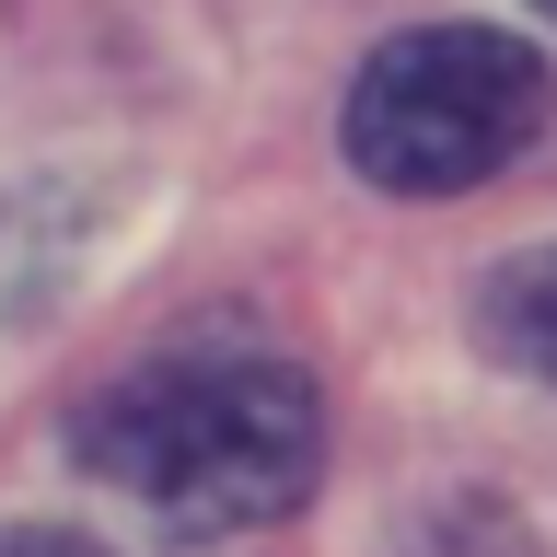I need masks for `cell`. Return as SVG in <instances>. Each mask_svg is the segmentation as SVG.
I'll list each match as a JSON object with an SVG mask.
<instances>
[{
  "mask_svg": "<svg viewBox=\"0 0 557 557\" xmlns=\"http://www.w3.org/2000/svg\"><path fill=\"white\" fill-rule=\"evenodd\" d=\"M70 453L174 546H209V534H256L313 499L325 395L256 325H186L82 395Z\"/></svg>",
  "mask_w": 557,
  "mask_h": 557,
  "instance_id": "obj_1",
  "label": "cell"
},
{
  "mask_svg": "<svg viewBox=\"0 0 557 557\" xmlns=\"http://www.w3.org/2000/svg\"><path fill=\"white\" fill-rule=\"evenodd\" d=\"M534 128H546V59L499 24L383 35L337 104L348 174H372L383 198H465L487 174H511Z\"/></svg>",
  "mask_w": 557,
  "mask_h": 557,
  "instance_id": "obj_2",
  "label": "cell"
},
{
  "mask_svg": "<svg viewBox=\"0 0 557 557\" xmlns=\"http://www.w3.org/2000/svg\"><path fill=\"white\" fill-rule=\"evenodd\" d=\"M476 325H487V348H499L511 372L557 383V244H534V256H511V268L487 278Z\"/></svg>",
  "mask_w": 557,
  "mask_h": 557,
  "instance_id": "obj_3",
  "label": "cell"
},
{
  "mask_svg": "<svg viewBox=\"0 0 557 557\" xmlns=\"http://www.w3.org/2000/svg\"><path fill=\"white\" fill-rule=\"evenodd\" d=\"M0 557H104L94 534H59V522H0Z\"/></svg>",
  "mask_w": 557,
  "mask_h": 557,
  "instance_id": "obj_4",
  "label": "cell"
},
{
  "mask_svg": "<svg viewBox=\"0 0 557 557\" xmlns=\"http://www.w3.org/2000/svg\"><path fill=\"white\" fill-rule=\"evenodd\" d=\"M546 12H557V0H546Z\"/></svg>",
  "mask_w": 557,
  "mask_h": 557,
  "instance_id": "obj_5",
  "label": "cell"
}]
</instances>
